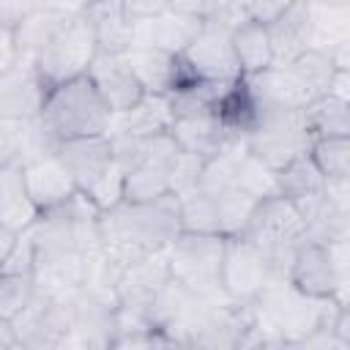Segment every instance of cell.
I'll use <instances>...</instances> for the list:
<instances>
[{
	"instance_id": "ac0fdd59",
	"label": "cell",
	"mask_w": 350,
	"mask_h": 350,
	"mask_svg": "<svg viewBox=\"0 0 350 350\" xmlns=\"http://www.w3.org/2000/svg\"><path fill=\"white\" fill-rule=\"evenodd\" d=\"M260 112L265 109H304L312 98L290 66H268L257 74L243 77Z\"/></svg>"
},
{
	"instance_id": "836d02e7",
	"label": "cell",
	"mask_w": 350,
	"mask_h": 350,
	"mask_svg": "<svg viewBox=\"0 0 350 350\" xmlns=\"http://www.w3.org/2000/svg\"><path fill=\"white\" fill-rule=\"evenodd\" d=\"M213 200H216L219 232H221L224 238L238 235V232L246 227V221H249V216H252V211H254V205H257V200H254L252 194H246L243 189H238V186H232V189L216 194Z\"/></svg>"
},
{
	"instance_id": "6da1fadb",
	"label": "cell",
	"mask_w": 350,
	"mask_h": 350,
	"mask_svg": "<svg viewBox=\"0 0 350 350\" xmlns=\"http://www.w3.org/2000/svg\"><path fill=\"white\" fill-rule=\"evenodd\" d=\"M98 227V246L104 254V262L118 279V273L153 252H164L172 238L180 232L178 221V197L164 194L153 202H126L98 211L96 219Z\"/></svg>"
},
{
	"instance_id": "277c9868",
	"label": "cell",
	"mask_w": 350,
	"mask_h": 350,
	"mask_svg": "<svg viewBox=\"0 0 350 350\" xmlns=\"http://www.w3.org/2000/svg\"><path fill=\"white\" fill-rule=\"evenodd\" d=\"M224 235L216 232H178L167 252V268L175 282H180L194 295L227 298L221 293V257Z\"/></svg>"
},
{
	"instance_id": "cb8c5ba5",
	"label": "cell",
	"mask_w": 350,
	"mask_h": 350,
	"mask_svg": "<svg viewBox=\"0 0 350 350\" xmlns=\"http://www.w3.org/2000/svg\"><path fill=\"white\" fill-rule=\"evenodd\" d=\"M230 44H232V55L238 60L241 77L257 74V71L273 66L271 38H268V27L262 22H254V19L238 22L230 30Z\"/></svg>"
},
{
	"instance_id": "4316f807",
	"label": "cell",
	"mask_w": 350,
	"mask_h": 350,
	"mask_svg": "<svg viewBox=\"0 0 350 350\" xmlns=\"http://www.w3.org/2000/svg\"><path fill=\"white\" fill-rule=\"evenodd\" d=\"M306 129L314 137H350V101L323 93L304 107Z\"/></svg>"
},
{
	"instance_id": "5b68a950",
	"label": "cell",
	"mask_w": 350,
	"mask_h": 350,
	"mask_svg": "<svg viewBox=\"0 0 350 350\" xmlns=\"http://www.w3.org/2000/svg\"><path fill=\"white\" fill-rule=\"evenodd\" d=\"M312 134L304 120V109H265L257 126L243 137V148L273 172L301 153H309Z\"/></svg>"
},
{
	"instance_id": "9a60e30c",
	"label": "cell",
	"mask_w": 350,
	"mask_h": 350,
	"mask_svg": "<svg viewBox=\"0 0 350 350\" xmlns=\"http://www.w3.org/2000/svg\"><path fill=\"white\" fill-rule=\"evenodd\" d=\"M287 282L312 298H334V301L339 298V279H336L334 262L328 257L325 243H317V241H304L295 249L293 262L287 268Z\"/></svg>"
},
{
	"instance_id": "7bdbcfd3",
	"label": "cell",
	"mask_w": 350,
	"mask_h": 350,
	"mask_svg": "<svg viewBox=\"0 0 350 350\" xmlns=\"http://www.w3.org/2000/svg\"><path fill=\"white\" fill-rule=\"evenodd\" d=\"M331 331L350 350V306H339V312H336V317L331 323Z\"/></svg>"
},
{
	"instance_id": "4dcf8cb0",
	"label": "cell",
	"mask_w": 350,
	"mask_h": 350,
	"mask_svg": "<svg viewBox=\"0 0 350 350\" xmlns=\"http://www.w3.org/2000/svg\"><path fill=\"white\" fill-rule=\"evenodd\" d=\"M287 66H290V71L298 77V82L306 88L309 98H317V96L328 93V85H331L334 74L339 71V68H334L328 52L320 49V46L304 49V52H301L293 63H287Z\"/></svg>"
},
{
	"instance_id": "5bb4252c",
	"label": "cell",
	"mask_w": 350,
	"mask_h": 350,
	"mask_svg": "<svg viewBox=\"0 0 350 350\" xmlns=\"http://www.w3.org/2000/svg\"><path fill=\"white\" fill-rule=\"evenodd\" d=\"M55 156L68 170V175L74 178L79 191H88L115 161L112 142H109L107 134L63 139V142L55 145Z\"/></svg>"
},
{
	"instance_id": "d590c367",
	"label": "cell",
	"mask_w": 350,
	"mask_h": 350,
	"mask_svg": "<svg viewBox=\"0 0 350 350\" xmlns=\"http://www.w3.org/2000/svg\"><path fill=\"white\" fill-rule=\"evenodd\" d=\"M33 295H36L33 276L0 271V317L11 320L16 312H22L33 301Z\"/></svg>"
},
{
	"instance_id": "74e56055",
	"label": "cell",
	"mask_w": 350,
	"mask_h": 350,
	"mask_svg": "<svg viewBox=\"0 0 350 350\" xmlns=\"http://www.w3.org/2000/svg\"><path fill=\"white\" fill-rule=\"evenodd\" d=\"M27 120H0V170L25 164Z\"/></svg>"
},
{
	"instance_id": "83f0119b",
	"label": "cell",
	"mask_w": 350,
	"mask_h": 350,
	"mask_svg": "<svg viewBox=\"0 0 350 350\" xmlns=\"http://www.w3.org/2000/svg\"><path fill=\"white\" fill-rule=\"evenodd\" d=\"M323 183H325V178L320 175V170L314 167L309 153H301L293 161H287L282 170H276V194H282L293 202L323 191Z\"/></svg>"
},
{
	"instance_id": "d6986e66",
	"label": "cell",
	"mask_w": 350,
	"mask_h": 350,
	"mask_svg": "<svg viewBox=\"0 0 350 350\" xmlns=\"http://www.w3.org/2000/svg\"><path fill=\"white\" fill-rule=\"evenodd\" d=\"M265 27H268V38H271L273 66H287L304 49L312 46V19H309L306 0H295Z\"/></svg>"
},
{
	"instance_id": "44dd1931",
	"label": "cell",
	"mask_w": 350,
	"mask_h": 350,
	"mask_svg": "<svg viewBox=\"0 0 350 350\" xmlns=\"http://www.w3.org/2000/svg\"><path fill=\"white\" fill-rule=\"evenodd\" d=\"M71 14L57 11V8H27L22 16L14 22V44L19 52V60H36L46 44L60 33V27L68 22Z\"/></svg>"
},
{
	"instance_id": "7c38bea8",
	"label": "cell",
	"mask_w": 350,
	"mask_h": 350,
	"mask_svg": "<svg viewBox=\"0 0 350 350\" xmlns=\"http://www.w3.org/2000/svg\"><path fill=\"white\" fill-rule=\"evenodd\" d=\"M126 60H129V66H131V71L139 79L145 93L167 96V93L178 90L180 85L197 79L180 55H172V52H164V49L129 46Z\"/></svg>"
},
{
	"instance_id": "8d00e7d4",
	"label": "cell",
	"mask_w": 350,
	"mask_h": 350,
	"mask_svg": "<svg viewBox=\"0 0 350 350\" xmlns=\"http://www.w3.org/2000/svg\"><path fill=\"white\" fill-rule=\"evenodd\" d=\"M202 161L200 156L189 153V150H178V156L172 159V164L167 167V180H170V191L175 197L186 194V191H194L197 189V180H200V170H202Z\"/></svg>"
},
{
	"instance_id": "ee69618b",
	"label": "cell",
	"mask_w": 350,
	"mask_h": 350,
	"mask_svg": "<svg viewBox=\"0 0 350 350\" xmlns=\"http://www.w3.org/2000/svg\"><path fill=\"white\" fill-rule=\"evenodd\" d=\"M22 11H25L22 0H0V27H14Z\"/></svg>"
},
{
	"instance_id": "f546056e",
	"label": "cell",
	"mask_w": 350,
	"mask_h": 350,
	"mask_svg": "<svg viewBox=\"0 0 350 350\" xmlns=\"http://www.w3.org/2000/svg\"><path fill=\"white\" fill-rule=\"evenodd\" d=\"M241 153H243V139H241V142H232V145H227L224 150H219L216 156L205 159V161H202V170H200L197 191L216 197V194L232 189V186H235V170H238Z\"/></svg>"
},
{
	"instance_id": "ba28073f",
	"label": "cell",
	"mask_w": 350,
	"mask_h": 350,
	"mask_svg": "<svg viewBox=\"0 0 350 350\" xmlns=\"http://www.w3.org/2000/svg\"><path fill=\"white\" fill-rule=\"evenodd\" d=\"M268 282H273V273L262 252L252 241L230 235L221 257V293L230 301H252Z\"/></svg>"
},
{
	"instance_id": "7402d4cb",
	"label": "cell",
	"mask_w": 350,
	"mask_h": 350,
	"mask_svg": "<svg viewBox=\"0 0 350 350\" xmlns=\"http://www.w3.org/2000/svg\"><path fill=\"white\" fill-rule=\"evenodd\" d=\"M172 123V109L167 96L159 93H145L131 109L112 115V123L107 134H120V137H150L159 131H170Z\"/></svg>"
},
{
	"instance_id": "3957f363",
	"label": "cell",
	"mask_w": 350,
	"mask_h": 350,
	"mask_svg": "<svg viewBox=\"0 0 350 350\" xmlns=\"http://www.w3.org/2000/svg\"><path fill=\"white\" fill-rule=\"evenodd\" d=\"M252 241L271 265L273 279H287V268L293 262L295 249L306 241V224L293 200L282 194H271L257 200L246 227L238 232Z\"/></svg>"
},
{
	"instance_id": "f1b7e54d",
	"label": "cell",
	"mask_w": 350,
	"mask_h": 350,
	"mask_svg": "<svg viewBox=\"0 0 350 350\" xmlns=\"http://www.w3.org/2000/svg\"><path fill=\"white\" fill-rule=\"evenodd\" d=\"M164 194H172L170 180H167V167L139 161L126 170V175H123V200L126 202H153Z\"/></svg>"
},
{
	"instance_id": "e0dca14e",
	"label": "cell",
	"mask_w": 350,
	"mask_h": 350,
	"mask_svg": "<svg viewBox=\"0 0 350 350\" xmlns=\"http://www.w3.org/2000/svg\"><path fill=\"white\" fill-rule=\"evenodd\" d=\"M200 30H202V19L167 8L156 16L131 22V46H153L180 55Z\"/></svg>"
},
{
	"instance_id": "8992f818",
	"label": "cell",
	"mask_w": 350,
	"mask_h": 350,
	"mask_svg": "<svg viewBox=\"0 0 350 350\" xmlns=\"http://www.w3.org/2000/svg\"><path fill=\"white\" fill-rule=\"evenodd\" d=\"M98 46L90 19L79 11L71 14L68 22L60 27V33L46 44V49L33 60L38 77L46 88L88 74V66L93 63Z\"/></svg>"
},
{
	"instance_id": "d4e9b609",
	"label": "cell",
	"mask_w": 350,
	"mask_h": 350,
	"mask_svg": "<svg viewBox=\"0 0 350 350\" xmlns=\"http://www.w3.org/2000/svg\"><path fill=\"white\" fill-rule=\"evenodd\" d=\"M213 115L221 120V126H224L235 139H243V137L257 126L260 109H257V104H254V98H252V93H249L243 77H238V79L227 88V93L219 98Z\"/></svg>"
},
{
	"instance_id": "1f68e13d",
	"label": "cell",
	"mask_w": 350,
	"mask_h": 350,
	"mask_svg": "<svg viewBox=\"0 0 350 350\" xmlns=\"http://www.w3.org/2000/svg\"><path fill=\"white\" fill-rule=\"evenodd\" d=\"M178 221L183 232H219V216H216V200L202 191H186L178 197Z\"/></svg>"
},
{
	"instance_id": "4fadbf2b",
	"label": "cell",
	"mask_w": 350,
	"mask_h": 350,
	"mask_svg": "<svg viewBox=\"0 0 350 350\" xmlns=\"http://www.w3.org/2000/svg\"><path fill=\"white\" fill-rule=\"evenodd\" d=\"M46 85L30 60L14 63L0 74V120H33L41 112Z\"/></svg>"
},
{
	"instance_id": "e575fe53",
	"label": "cell",
	"mask_w": 350,
	"mask_h": 350,
	"mask_svg": "<svg viewBox=\"0 0 350 350\" xmlns=\"http://www.w3.org/2000/svg\"><path fill=\"white\" fill-rule=\"evenodd\" d=\"M235 186L243 189L246 194H252L254 200H262V197L276 194V172L243 148V153L238 159V170H235Z\"/></svg>"
},
{
	"instance_id": "d6a6232c",
	"label": "cell",
	"mask_w": 350,
	"mask_h": 350,
	"mask_svg": "<svg viewBox=\"0 0 350 350\" xmlns=\"http://www.w3.org/2000/svg\"><path fill=\"white\" fill-rule=\"evenodd\" d=\"M309 159L328 178H350V137H314L309 145Z\"/></svg>"
},
{
	"instance_id": "b9f144b4",
	"label": "cell",
	"mask_w": 350,
	"mask_h": 350,
	"mask_svg": "<svg viewBox=\"0 0 350 350\" xmlns=\"http://www.w3.org/2000/svg\"><path fill=\"white\" fill-rule=\"evenodd\" d=\"M25 11L27 8H57V11H66V14H79L88 0H22Z\"/></svg>"
},
{
	"instance_id": "f6af8a7d",
	"label": "cell",
	"mask_w": 350,
	"mask_h": 350,
	"mask_svg": "<svg viewBox=\"0 0 350 350\" xmlns=\"http://www.w3.org/2000/svg\"><path fill=\"white\" fill-rule=\"evenodd\" d=\"M16 241H19V232H16V230H11L8 224H0V265L8 260L11 249L16 246Z\"/></svg>"
},
{
	"instance_id": "52a82bcc",
	"label": "cell",
	"mask_w": 350,
	"mask_h": 350,
	"mask_svg": "<svg viewBox=\"0 0 350 350\" xmlns=\"http://www.w3.org/2000/svg\"><path fill=\"white\" fill-rule=\"evenodd\" d=\"M71 298L33 295V301L11 317L19 347H63L68 334L74 331Z\"/></svg>"
},
{
	"instance_id": "bcb514c9",
	"label": "cell",
	"mask_w": 350,
	"mask_h": 350,
	"mask_svg": "<svg viewBox=\"0 0 350 350\" xmlns=\"http://www.w3.org/2000/svg\"><path fill=\"white\" fill-rule=\"evenodd\" d=\"M11 347H19V339L14 334V325L8 317H0V350H11Z\"/></svg>"
},
{
	"instance_id": "ab89813d",
	"label": "cell",
	"mask_w": 350,
	"mask_h": 350,
	"mask_svg": "<svg viewBox=\"0 0 350 350\" xmlns=\"http://www.w3.org/2000/svg\"><path fill=\"white\" fill-rule=\"evenodd\" d=\"M123 14L131 19V22H139V19H148V16H156L161 11L170 8V0H118Z\"/></svg>"
},
{
	"instance_id": "30bf717a",
	"label": "cell",
	"mask_w": 350,
	"mask_h": 350,
	"mask_svg": "<svg viewBox=\"0 0 350 350\" xmlns=\"http://www.w3.org/2000/svg\"><path fill=\"white\" fill-rule=\"evenodd\" d=\"M197 79H238L241 68L232 55L230 30L213 22H202V30L180 52Z\"/></svg>"
},
{
	"instance_id": "603a6c76",
	"label": "cell",
	"mask_w": 350,
	"mask_h": 350,
	"mask_svg": "<svg viewBox=\"0 0 350 350\" xmlns=\"http://www.w3.org/2000/svg\"><path fill=\"white\" fill-rule=\"evenodd\" d=\"M82 14L93 25L98 52L123 55L131 46V19L123 14L118 0H88Z\"/></svg>"
},
{
	"instance_id": "8fae6325",
	"label": "cell",
	"mask_w": 350,
	"mask_h": 350,
	"mask_svg": "<svg viewBox=\"0 0 350 350\" xmlns=\"http://www.w3.org/2000/svg\"><path fill=\"white\" fill-rule=\"evenodd\" d=\"M88 79L104 98V104L112 109V115L131 109L142 96V85L134 77L126 52L123 55H109V52H96L93 63L88 66Z\"/></svg>"
},
{
	"instance_id": "60d3db41",
	"label": "cell",
	"mask_w": 350,
	"mask_h": 350,
	"mask_svg": "<svg viewBox=\"0 0 350 350\" xmlns=\"http://www.w3.org/2000/svg\"><path fill=\"white\" fill-rule=\"evenodd\" d=\"M14 63H19V52H16V44H14V30L0 27V74L8 71Z\"/></svg>"
},
{
	"instance_id": "f35d334b",
	"label": "cell",
	"mask_w": 350,
	"mask_h": 350,
	"mask_svg": "<svg viewBox=\"0 0 350 350\" xmlns=\"http://www.w3.org/2000/svg\"><path fill=\"white\" fill-rule=\"evenodd\" d=\"M235 3H238V8L243 11L246 19H254V22L268 25L271 19H276L295 0H235Z\"/></svg>"
},
{
	"instance_id": "2e32d148",
	"label": "cell",
	"mask_w": 350,
	"mask_h": 350,
	"mask_svg": "<svg viewBox=\"0 0 350 350\" xmlns=\"http://www.w3.org/2000/svg\"><path fill=\"white\" fill-rule=\"evenodd\" d=\"M22 183L38 213L57 208L77 191L74 178L68 175V170L60 164L55 153H46V156H38L22 164Z\"/></svg>"
},
{
	"instance_id": "ffe728a7",
	"label": "cell",
	"mask_w": 350,
	"mask_h": 350,
	"mask_svg": "<svg viewBox=\"0 0 350 350\" xmlns=\"http://www.w3.org/2000/svg\"><path fill=\"white\" fill-rule=\"evenodd\" d=\"M170 134H172V139L178 142L180 150H189V153H194V156H200V159H211V156H216L219 150H224L227 145L241 142V139H235V137L221 126V120H219L213 112L172 118Z\"/></svg>"
},
{
	"instance_id": "7a4b0ae2",
	"label": "cell",
	"mask_w": 350,
	"mask_h": 350,
	"mask_svg": "<svg viewBox=\"0 0 350 350\" xmlns=\"http://www.w3.org/2000/svg\"><path fill=\"white\" fill-rule=\"evenodd\" d=\"M36 120L44 129V134L57 145L74 137L107 134L112 123V109L104 104V98L98 96L88 74H82L46 88L44 104Z\"/></svg>"
},
{
	"instance_id": "9c48e42d",
	"label": "cell",
	"mask_w": 350,
	"mask_h": 350,
	"mask_svg": "<svg viewBox=\"0 0 350 350\" xmlns=\"http://www.w3.org/2000/svg\"><path fill=\"white\" fill-rule=\"evenodd\" d=\"M167 279H170L167 252H153V254H145V257L129 262L115 279L118 306H123L129 312H137L148 320V312H150L159 290L167 284Z\"/></svg>"
},
{
	"instance_id": "484cf974",
	"label": "cell",
	"mask_w": 350,
	"mask_h": 350,
	"mask_svg": "<svg viewBox=\"0 0 350 350\" xmlns=\"http://www.w3.org/2000/svg\"><path fill=\"white\" fill-rule=\"evenodd\" d=\"M38 211L33 208L25 183H22V167H5L0 170V224H8L16 232H25L36 221Z\"/></svg>"
}]
</instances>
